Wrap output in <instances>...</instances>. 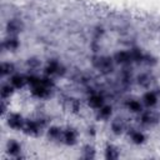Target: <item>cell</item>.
I'll return each instance as SVG.
<instances>
[{
    "label": "cell",
    "mask_w": 160,
    "mask_h": 160,
    "mask_svg": "<svg viewBox=\"0 0 160 160\" xmlns=\"http://www.w3.org/2000/svg\"><path fill=\"white\" fill-rule=\"evenodd\" d=\"M91 64H92V66L95 69H98L104 75L110 74L114 70V59H111L109 56L94 55L91 58Z\"/></svg>",
    "instance_id": "obj_1"
},
{
    "label": "cell",
    "mask_w": 160,
    "mask_h": 160,
    "mask_svg": "<svg viewBox=\"0 0 160 160\" xmlns=\"http://www.w3.org/2000/svg\"><path fill=\"white\" fill-rule=\"evenodd\" d=\"M48 125V120L45 118H39L36 120H25L22 131L30 136H39L41 134V129Z\"/></svg>",
    "instance_id": "obj_2"
},
{
    "label": "cell",
    "mask_w": 160,
    "mask_h": 160,
    "mask_svg": "<svg viewBox=\"0 0 160 160\" xmlns=\"http://www.w3.org/2000/svg\"><path fill=\"white\" fill-rule=\"evenodd\" d=\"M88 95H89L88 102H89V105H90L91 108H94V109H100V108L104 105V96H102L100 92H98L94 88H89V89H88Z\"/></svg>",
    "instance_id": "obj_3"
},
{
    "label": "cell",
    "mask_w": 160,
    "mask_h": 160,
    "mask_svg": "<svg viewBox=\"0 0 160 160\" xmlns=\"http://www.w3.org/2000/svg\"><path fill=\"white\" fill-rule=\"evenodd\" d=\"M31 94L34 96L39 98V99H45V98L51 95V89L45 86V85H42V84H40V78H39L36 80V82H34L31 85Z\"/></svg>",
    "instance_id": "obj_4"
},
{
    "label": "cell",
    "mask_w": 160,
    "mask_h": 160,
    "mask_svg": "<svg viewBox=\"0 0 160 160\" xmlns=\"http://www.w3.org/2000/svg\"><path fill=\"white\" fill-rule=\"evenodd\" d=\"M45 72H46L48 75L58 74V75L62 76V75L66 72V70H65V66H64V65H61L58 60L51 59V60H49V61H48V64H46V66H45Z\"/></svg>",
    "instance_id": "obj_5"
},
{
    "label": "cell",
    "mask_w": 160,
    "mask_h": 160,
    "mask_svg": "<svg viewBox=\"0 0 160 160\" xmlns=\"http://www.w3.org/2000/svg\"><path fill=\"white\" fill-rule=\"evenodd\" d=\"M139 122L145 126H152L159 122V116L152 111H141V115L138 118Z\"/></svg>",
    "instance_id": "obj_6"
},
{
    "label": "cell",
    "mask_w": 160,
    "mask_h": 160,
    "mask_svg": "<svg viewBox=\"0 0 160 160\" xmlns=\"http://www.w3.org/2000/svg\"><path fill=\"white\" fill-rule=\"evenodd\" d=\"M76 131L71 128H66V129H62L61 130V135H60V141L66 144V145H74L76 142Z\"/></svg>",
    "instance_id": "obj_7"
},
{
    "label": "cell",
    "mask_w": 160,
    "mask_h": 160,
    "mask_svg": "<svg viewBox=\"0 0 160 160\" xmlns=\"http://www.w3.org/2000/svg\"><path fill=\"white\" fill-rule=\"evenodd\" d=\"M114 61L118 64H122V65H130L134 60L131 58L130 50L129 51H118L114 54Z\"/></svg>",
    "instance_id": "obj_8"
},
{
    "label": "cell",
    "mask_w": 160,
    "mask_h": 160,
    "mask_svg": "<svg viewBox=\"0 0 160 160\" xmlns=\"http://www.w3.org/2000/svg\"><path fill=\"white\" fill-rule=\"evenodd\" d=\"M6 29H8V32L10 35H15V34H18L19 31H21L24 29V24H22V21L20 19H11L8 22Z\"/></svg>",
    "instance_id": "obj_9"
},
{
    "label": "cell",
    "mask_w": 160,
    "mask_h": 160,
    "mask_svg": "<svg viewBox=\"0 0 160 160\" xmlns=\"http://www.w3.org/2000/svg\"><path fill=\"white\" fill-rule=\"evenodd\" d=\"M25 120L22 119V116L20 114H10L9 115V120L8 124L10 125V128L12 129H22Z\"/></svg>",
    "instance_id": "obj_10"
},
{
    "label": "cell",
    "mask_w": 160,
    "mask_h": 160,
    "mask_svg": "<svg viewBox=\"0 0 160 160\" xmlns=\"http://www.w3.org/2000/svg\"><path fill=\"white\" fill-rule=\"evenodd\" d=\"M18 46H19V41H18V38L15 35H10L9 38L4 39L1 42L2 50H15Z\"/></svg>",
    "instance_id": "obj_11"
},
{
    "label": "cell",
    "mask_w": 160,
    "mask_h": 160,
    "mask_svg": "<svg viewBox=\"0 0 160 160\" xmlns=\"http://www.w3.org/2000/svg\"><path fill=\"white\" fill-rule=\"evenodd\" d=\"M136 81H138V84L140 86L148 88V86H150V84L152 81V76L149 72H141V74H139L136 76Z\"/></svg>",
    "instance_id": "obj_12"
},
{
    "label": "cell",
    "mask_w": 160,
    "mask_h": 160,
    "mask_svg": "<svg viewBox=\"0 0 160 160\" xmlns=\"http://www.w3.org/2000/svg\"><path fill=\"white\" fill-rule=\"evenodd\" d=\"M142 100H144L146 106H154L158 101V94L155 91H148V92L144 94Z\"/></svg>",
    "instance_id": "obj_13"
},
{
    "label": "cell",
    "mask_w": 160,
    "mask_h": 160,
    "mask_svg": "<svg viewBox=\"0 0 160 160\" xmlns=\"http://www.w3.org/2000/svg\"><path fill=\"white\" fill-rule=\"evenodd\" d=\"M128 134H129V136L131 138L132 142H135V144H142V142L145 141V135H144L142 132L138 131V130H134V129H129Z\"/></svg>",
    "instance_id": "obj_14"
},
{
    "label": "cell",
    "mask_w": 160,
    "mask_h": 160,
    "mask_svg": "<svg viewBox=\"0 0 160 160\" xmlns=\"http://www.w3.org/2000/svg\"><path fill=\"white\" fill-rule=\"evenodd\" d=\"M26 82H28V78L24 76V75L16 74V75H14V76L11 78V85H12L14 88H16V89L22 88Z\"/></svg>",
    "instance_id": "obj_15"
},
{
    "label": "cell",
    "mask_w": 160,
    "mask_h": 160,
    "mask_svg": "<svg viewBox=\"0 0 160 160\" xmlns=\"http://www.w3.org/2000/svg\"><path fill=\"white\" fill-rule=\"evenodd\" d=\"M124 128H125V124H124V120L122 119L116 118L115 120H112V122H111V130H112L114 134H116V135L121 134L124 131Z\"/></svg>",
    "instance_id": "obj_16"
},
{
    "label": "cell",
    "mask_w": 160,
    "mask_h": 160,
    "mask_svg": "<svg viewBox=\"0 0 160 160\" xmlns=\"http://www.w3.org/2000/svg\"><path fill=\"white\" fill-rule=\"evenodd\" d=\"M111 106L110 105H102L100 109H99V111H98V119L99 120H106V119H109L110 118V115H111Z\"/></svg>",
    "instance_id": "obj_17"
},
{
    "label": "cell",
    "mask_w": 160,
    "mask_h": 160,
    "mask_svg": "<svg viewBox=\"0 0 160 160\" xmlns=\"http://www.w3.org/2000/svg\"><path fill=\"white\" fill-rule=\"evenodd\" d=\"M65 104L68 108H70V110L72 112H78L80 110V101L78 99H74V98H65Z\"/></svg>",
    "instance_id": "obj_18"
},
{
    "label": "cell",
    "mask_w": 160,
    "mask_h": 160,
    "mask_svg": "<svg viewBox=\"0 0 160 160\" xmlns=\"http://www.w3.org/2000/svg\"><path fill=\"white\" fill-rule=\"evenodd\" d=\"M125 105L134 112H141L142 111V106L141 104L138 101V100H134V99H128L125 101Z\"/></svg>",
    "instance_id": "obj_19"
},
{
    "label": "cell",
    "mask_w": 160,
    "mask_h": 160,
    "mask_svg": "<svg viewBox=\"0 0 160 160\" xmlns=\"http://www.w3.org/2000/svg\"><path fill=\"white\" fill-rule=\"evenodd\" d=\"M8 151H9L10 155L16 156V155L21 151V146H20V144H19L18 141H15V140H10V141L8 142Z\"/></svg>",
    "instance_id": "obj_20"
},
{
    "label": "cell",
    "mask_w": 160,
    "mask_h": 160,
    "mask_svg": "<svg viewBox=\"0 0 160 160\" xmlns=\"http://www.w3.org/2000/svg\"><path fill=\"white\" fill-rule=\"evenodd\" d=\"M105 158L108 160H112V159H118L119 158V150L114 146V145H108L105 148Z\"/></svg>",
    "instance_id": "obj_21"
},
{
    "label": "cell",
    "mask_w": 160,
    "mask_h": 160,
    "mask_svg": "<svg viewBox=\"0 0 160 160\" xmlns=\"http://www.w3.org/2000/svg\"><path fill=\"white\" fill-rule=\"evenodd\" d=\"M15 70V66L12 62H1V66H0V72H1V76H5L8 74H11L12 71Z\"/></svg>",
    "instance_id": "obj_22"
},
{
    "label": "cell",
    "mask_w": 160,
    "mask_h": 160,
    "mask_svg": "<svg viewBox=\"0 0 160 160\" xmlns=\"http://www.w3.org/2000/svg\"><path fill=\"white\" fill-rule=\"evenodd\" d=\"M61 130L62 129H60L58 126H51L48 130V136L50 139H52V140H59L60 139V135H61Z\"/></svg>",
    "instance_id": "obj_23"
},
{
    "label": "cell",
    "mask_w": 160,
    "mask_h": 160,
    "mask_svg": "<svg viewBox=\"0 0 160 160\" xmlns=\"http://www.w3.org/2000/svg\"><path fill=\"white\" fill-rule=\"evenodd\" d=\"M14 91V86L10 84H4L1 88V99H6L9 98Z\"/></svg>",
    "instance_id": "obj_24"
},
{
    "label": "cell",
    "mask_w": 160,
    "mask_h": 160,
    "mask_svg": "<svg viewBox=\"0 0 160 160\" xmlns=\"http://www.w3.org/2000/svg\"><path fill=\"white\" fill-rule=\"evenodd\" d=\"M82 156L85 159H94L95 158V150L91 145H85L82 150Z\"/></svg>",
    "instance_id": "obj_25"
},
{
    "label": "cell",
    "mask_w": 160,
    "mask_h": 160,
    "mask_svg": "<svg viewBox=\"0 0 160 160\" xmlns=\"http://www.w3.org/2000/svg\"><path fill=\"white\" fill-rule=\"evenodd\" d=\"M26 64H28V66H30V69H36V68H39L40 61L36 58H29Z\"/></svg>",
    "instance_id": "obj_26"
},
{
    "label": "cell",
    "mask_w": 160,
    "mask_h": 160,
    "mask_svg": "<svg viewBox=\"0 0 160 160\" xmlns=\"http://www.w3.org/2000/svg\"><path fill=\"white\" fill-rule=\"evenodd\" d=\"M104 35V28L102 26H96L94 30V40H99Z\"/></svg>",
    "instance_id": "obj_27"
},
{
    "label": "cell",
    "mask_w": 160,
    "mask_h": 160,
    "mask_svg": "<svg viewBox=\"0 0 160 160\" xmlns=\"http://www.w3.org/2000/svg\"><path fill=\"white\" fill-rule=\"evenodd\" d=\"M88 132H89V134H91V135H95V128H94V126H89Z\"/></svg>",
    "instance_id": "obj_28"
}]
</instances>
